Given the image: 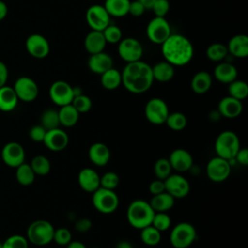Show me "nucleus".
Returning a JSON list of instances; mask_svg holds the SVG:
<instances>
[{
    "label": "nucleus",
    "instance_id": "nucleus-1",
    "mask_svg": "<svg viewBox=\"0 0 248 248\" xmlns=\"http://www.w3.org/2000/svg\"><path fill=\"white\" fill-rule=\"evenodd\" d=\"M121 78L126 90L133 94L146 92L154 81L151 66L141 60L127 63L121 73Z\"/></svg>",
    "mask_w": 248,
    "mask_h": 248
},
{
    "label": "nucleus",
    "instance_id": "nucleus-2",
    "mask_svg": "<svg viewBox=\"0 0 248 248\" xmlns=\"http://www.w3.org/2000/svg\"><path fill=\"white\" fill-rule=\"evenodd\" d=\"M162 53L165 61L172 66H185L194 56V46L191 41L181 34H170L162 44Z\"/></svg>",
    "mask_w": 248,
    "mask_h": 248
},
{
    "label": "nucleus",
    "instance_id": "nucleus-3",
    "mask_svg": "<svg viewBox=\"0 0 248 248\" xmlns=\"http://www.w3.org/2000/svg\"><path fill=\"white\" fill-rule=\"evenodd\" d=\"M155 211L151 207L149 202L144 200L133 201L126 212L128 223L135 229L141 230L144 227L151 225Z\"/></svg>",
    "mask_w": 248,
    "mask_h": 248
},
{
    "label": "nucleus",
    "instance_id": "nucleus-4",
    "mask_svg": "<svg viewBox=\"0 0 248 248\" xmlns=\"http://www.w3.org/2000/svg\"><path fill=\"white\" fill-rule=\"evenodd\" d=\"M54 227L46 220L39 219L33 221L27 228L26 238L28 242L36 246H46L53 239Z\"/></svg>",
    "mask_w": 248,
    "mask_h": 248
},
{
    "label": "nucleus",
    "instance_id": "nucleus-5",
    "mask_svg": "<svg viewBox=\"0 0 248 248\" xmlns=\"http://www.w3.org/2000/svg\"><path fill=\"white\" fill-rule=\"evenodd\" d=\"M240 148V140L237 135L232 131H223L215 140L214 149L216 155L226 160H233L236 152Z\"/></svg>",
    "mask_w": 248,
    "mask_h": 248
},
{
    "label": "nucleus",
    "instance_id": "nucleus-6",
    "mask_svg": "<svg viewBox=\"0 0 248 248\" xmlns=\"http://www.w3.org/2000/svg\"><path fill=\"white\" fill-rule=\"evenodd\" d=\"M92 204L100 213L110 214L118 208L119 198L114 190L99 187L92 193Z\"/></svg>",
    "mask_w": 248,
    "mask_h": 248
},
{
    "label": "nucleus",
    "instance_id": "nucleus-7",
    "mask_svg": "<svg viewBox=\"0 0 248 248\" xmlns=\"http://www.w3.org/2000/svg\"><path fill=\"white\" fill-rule=\"evenodd\" d=\"M196 239L197 231L190 223L180 222L170 231V241L174 248H188Z\"/></svg>",
    "mask_w": 248,
    "mask_h": 248
},
{
    "label": "nucleus",
    "instance_id": "nucleus-8",
    "mask_svg": "<svg viewBox=\"0 0 248 248\" xmlns=\"http://www.w3.org/2000/svg\"><path fill=\"white\" fill-rule=\"evenodd\" d=\"M170 34V25L169 21L162 16L153 17L146 26V35L148 39L157 45H162Z\"/></svg>",
    "mask_w": 248,
    "mask_h": 248
},
{
    "label": "nucleus",
    "instance_id": "nucleus-9",
    "mask_svg": "<svg viewBox=\"0 0 248 248\" xmlns=\"http://www.w3.org/2000/svg\"><path fill=\"white\" fill-rule=\"evenodd\" d=\"M169 113L168 105L161 98L150 99L144 107L145 118L148 122L154 125L165 124Z\"/></svg>",
    "mask_w": 248,
    "mask_h": 248
},
{
    "label": "nucleus",
    "instance_id": "nucleus-10",
    "mask_svg": "<svg viewBox=\"0 0 248 248\" xmlns=\"http://www.w3.org/2000/svg\"><path fill=\"white\" fill-rule=\"evenodd\" d=\"M49 98L58 107H63L72 103L74 87L64 80H56L49 87Z\"/></svg>",
    "mask_w": 248,
    "mask_h": 248
},
{
    "label": "nucleus",
    "instance_id": "nucleus-11",
    "mask_svg": "<svg viewBox=\"0 0 248 248\" xmlns=\"http://www.w3.org/2000/svg\"><path fill=\"white\" fill-rule=\"evenodd\" d=\"M117 51L120 58L127 63L140 60L143 54L141 44L136 38L132 37L122 39L119 42Z\"/></svg>",
    "mask_w": 248,
    "mask_h": 248
},
{
    "label": "nucleus",
    "instance_id": "nucleus-12",
    "mask_svg": "<svg viewBox=\"0 0 248 248\" xmlns=\"http://www.w3.org/2000/svg\"><path fill=\"white\" fill-rule=\"evenodd\" d=\"M231 164L229 160L221 157H213L208 161L205 168L207 177L213 182H222L231 174Z\"/></svg>",
    "mask_w": 248,
    "mask_h": 248
},
{
    "label": "nucleus",
    "instance_id": "nucleus-13",
    "mask_svg": "<svg viewBox=\"0 0 248 248\" xmlns=\"http://www.w3.org/2000/svg\"><path fill=\"white\" fill-rule=\"evenodd\" d=\"M85 19L92 30L103 31L110 23V16L102 5H92L85 13Z\"/></svg>",
    "mask_w": 248,
    "mask_h": 248
},
{
    "label": "nucleus",
    "instance_id": "nucleus-14",
    "mask_svg": "<svg viewBox=\"0 0 248 248\" xmlns=\"http://www.w3.org/2000/svg\"><path fill=\"white\" fill-rule=\"evenodd\" d=\"M18 100L23 102L34 101L39 94V87L34 79L29 77L18 78L13 86Z\"/></svg>",
    "mask_w": 248,
    "mask_h": 248
},
{
    "label": "nucleus",
    "instance_id": "nucleus-15",
    "mask_svg": "<svg viewBox=\"0 0 248 248\" xmlns=\"http://www.w3.org/2000/svg\"><path fill=\"white\" fill-rule=\"evenodd\" d=\"M165 190L174 199L185 198L190 192V184L186 177L181 174H170L165 180Z\"/></svg>",
    "mask_w": 248,
    "mask_h": 248
},
{
    "label": "nucleus",
    "instance_id": "nucleus-16",
    "mask_svg": "<svg viewBox=\"0 0 248 248\" xmlns=\"http://www.w3.org/2000/svg\"><path fill=\"white\" fill-rule=\"evenodd\" d=\"M1 158L7 166L11 168H16L24 163V148L20 143L16 141H10L3 146L1 151Z\"/></svg>",
    "mask_w": 248,
    "mask_h": 248
},
{
    "label": "nucleus",
    "instance_id": "nucleus-17",
    "mask_svg": "<svg viewBox=\"0 0 248 248\" xmlns=\"http://www.w3.org/2000/svg\"><path fill=\"white\" fill-rule=\"evenodd\" d=\"M25 46L28 53L35 58H45L49 53V44L46 37L41 34L30 35L25 42Z\"/></svg>",
    "mask_w": 248,
    "mask_h": 248
},
{
    "label": "nucleus",
    "instance_id": "nucleus-18",
    "mask_svg": "<svg viewBox=\"0 0 248 248\" xmlns=\"http://www.w3.org/2000/svg\"><path fill=\"white\" fill-rule=\"evenodd\" d=\"M43 142L46 147L51 151H62L67 147L69 143V136L64 130L58 127L55 129L47 130Z\"/></svg>",
    "mask_w": 248,
    "mask_h": 248
},
{
    "label": "nucleus",
    "instance_id": "nucleus-19",
    "mask_svg": "<svg viewBox=\"0 0 248 248\" xmlns=\"http://www.w3.org/2000/svg\"><path fill=\"white\" fill-rule=\"evenodd\" d=\"M168 159L171 169L178 172H185L190 170L194 166L191 153L184 148H176L172 150Z\"/></svg>",
    "mask_w": 248,
    "mask_h": 248
},
{
    "label": "nucleus",
    "instance_id": "nucleus-20",
    "mask_svg": "<svg viewBox=\"0 0 248 248\" xmlns=\"http://www.w3.org/2000/svg\"><path fill=\"white\" fill-rule=\"evenodd\" d=\"M78 182L84 192L92 194L100 187V175L95 170L84 168L78 174Z\"/></svg>",
    "mask_w": 248,
    "mask_h": 248
},
{
    "label": "nucleus",
    "instance_id": "nucleus-21",
    "mask_svg": "<svg viewBox=\"0 0 248 248\" xmlns=\"http://www.w3.org/2000/svg\"><path fill=\"white\" fill-rule=\"evenodd\" d=\"M242 102L231 96L224 97L218 104V112L226 118H235L242 112Z\"/></svg>",
    "mask_w": 248,
    "mask_h": 248
},
{
    "label": "nucleus",
    "instance_id": "nucleus-22",
    "mask_svg": "<svg viewBox=\"0 0 248 248\" xmlns=\"http://www.w3.org/2000/svg\"><path fill=\"white\" fill-rule=\"evenodd\" d=\"M88 158L90 162L98 167L106 166L110 160V150L103 142H95L88 149Z\"/></svg>",
    "mask_w": 248,
    "mask_h": 248
},
{
    "label": "nucleus",
    "instance_id": "nucleus-23",
    "mask_svg": "<svg viewBox=\"0 0 248 248\" xmlns=\"http://www.w3.org/2000/svg\"><path fill=\"white\" fill-rule=\"evenodd\" d=\"M89 70L97 75H102L108 69L112 68V58L111 56L104 51L90 54L88 59Z\"/></svg>",
    "mask_w": 248,
    "mask_h": 248
},
{
    "label": "nucleus",
    "instance_id": "nucleus-24",
    "mask_svg": "<svg viewBox=\"0 0 248 248\" xmlns=\"http://www.w3.org/2000/svg\"><path fill=\"white\" fill-rule=\"evenodd\" d=\"M228 51L237 58H245L248 56V37L238 34L232 37L227 46Z\"/></svg>",
    "mask_w": 248,
    "mask_h": 248
},
{
    "label": "nucleus",
    "instance_id": "nucleus-25",
    "mask_svg": "<svg viewBox=\"0 0 248 248\" xmlns=\"http://www.w3.org/2000/svg\"><path fill=\"white\" fill-rule=\"evenodd\" d=\"M107 42L102 31L92 30L84 39V48L90 54L104 51Z\"/></svg>",
    "mask_w": 248,
    "mask_h": 248
},
{
    "label": "nucleus",
    "instance_id": "nucleus-26",
    "mask_svg": "<svg viewBox=\"0 0 248 248\" xmlns=\"http://www.w3.org/2000/svg\"><path fill=\"white\" fill-rule=\"evenodd\" d=\"M214 78L221 83H231L237 78L235 66L229 62H220L216 65L213 72Z\"/></svg>",
    "mask_w": 248,
    "mask_h": 248
},
{
    "label": "nucleus",
    "instance_id": "nucleus-27",
    "mask_svg": "<svg viewBox=\"0 0 248 248\" xmlns=\"http://www.w3.org/2000/svg\"><path fill=\"white\" fill-rule=\"evenodd\" d=\"M191 89L196 94L206 93L212 84L211 75L206 71H200L196 73L191 79Z\"/></svg>",
    "mask_w": 248,
    "mask_h": 248
},
{
    "label": "nucleus",
    "instance_id": "nucleus-28",
    "mask_svg": "<svg viewBox=\"0 0 248 248\" xmlns=\"http://www.w3.org/2000/svg\"><path fill=\"white\" fill-rule=\"evenodd\" d=\"M174 202L175 199L166 191L153 195L149 201V203L155 212H167L173 207Z\"/></svg>",
    "mask_w": 248,
    "mask_h": 248
},
{
    "label": "nucleus",
    "instance_id": "nucleus-29",
    "mask_svg": "<svg viewBox=\"0 0 248 248\" xmlns=\"http://www.w3.org/2000/svg\"><path fill=\"white\" fill-rule=\"evenodd\" d=\"M18 98L13 87L4 85L0 87V110L8 112L16 108Z\"/></svg>",
    "mask_w": 248,
    "mask_h": 248
},
{
    "label": "nucleus",
    "instance_id": "nucleus-30",
    "mask_svg": "<svg viewBox=\"0 0 248 248\" xmlns=\"http://www.w3.org/2000/svg\"><path fill=\"white\" fill-rule=\"evenodd\" d=\"M154 80L159 82L170 81L174 76V69L171 64L167 61H159L151 67Z\"/></svg>",
    "mask_w": 248,
    "mask_h": 248
},
{
    "label": "nucleus",
    "instance_id": "nucleus-31",
    "mask_svg": "<svg viewBox=\"0 0 248 248\" xmlns=\"http://www.w3.org/2000/svg\"><path fill=\"white\" fill-rule=\"evenodd\" d=\"M79 114L80 113L75 108V107L72 104L60 107L58 110L60 125L64 127L75 126L79 119Z\"/></svg>",
    "mask_w": 248,
    "mask_h": 248
},
{
    "label": "nucleus",
    "instance_id": "nucleus-32",
    "mask_svg": "<svg viewBox=\"0 0 248 248\" xmlns=\"http://www.w3.org/2000/svg\"><path fill=\"white\" fill-rule=\"evenodd\" d=\"M130 0H106L105 9L110 16L122 17L128 15Z\"/></svg>",
    "mask_w": 248,
    "mask_h": 248
},
{
    "label": "nucleus",
    "instance_id": "nucleus-33",
    "mask_svg": "<svg viewBox=\"0 0 248 248\" xmlns=\"http://www.w3.org/2000/svg\"><path fill=\"white\" fill-rule=\"evenodd\" d=\"M122 83L121 73L113 67L101 75V84L108 90H114Z\"/></svg>",
    "mask_w": 248,
    "mask_h": 248
},
{
    "label": "nucleus",
    "instance_id": "nucleus-34",
    "mask_svg": "<svg viewBox=\"0 0 248 248\" xmlns=\"http://www.w3.org/2000/svg\"><path fill=\"white\" fill-rule=\"evenodd\" d=\"M16 169V178L20 185L29 186L34 182L36 174L33 171L30 164L22 163Z\"/></svg>",
    "mask_w": 248,
    "mask_h": 248
},
{
    "label": "nucleus",
    "instance_id": "nucleus-35",
    "mask_svg": "<svg viewBox=\"0 0 248 248\" xmlns=\"http://www.w3.org/2000/svg\"><path fill=\"white\" fill-rule=\"evenodd\" d=\"M140 239L147 246H156L161 241V232L149 225L140 230Z\"/></svg>",
    "mask_w": 248,
    "mask_h": 248
},
{
    "label": "nucleus",
    "instance_id": "nucleus-36",
    "mask_svg": "<svg viewBox=\"0 0 248 248\" xmlns=\"http://www.w3.org/2000/svg\"><path fill=\"white\" fill-rule=\"evenodd\" d=\"M229 51L227 48V46L221 44V43H214L207 46L205 54L206 57L214 62H220L223 59L226 58Z\"/></svg>",
    "mask_w": 248,
    "mask_h": 248
},
{
    "label": "nucleus",
    "instance_id": "nucleus-37",
    "mask_svg": "<svg viewBox=\"0 0 248 248\" xmlns=\"http://www.w3.org/2000/svg\"><path fill=\"white\" fill-rule=\"evenodd\" d=\"M228 91L229 96L242 101L248 96V84L243 80L234 79L233 81L229 83Z\"/></svg>",
    "mask_w": 248,
    "mask_h": 248
},
{
    "label": "nucleus",
    "instance_id": "nucleus-38",
    "mask_svg": "<svg viewBox=\"0 0 248 248\" xmlns=\"http://www.w3.org/2000/svg\"><path fill=\"white\" fill-rule=\"evenodd\" d=\"M30 166L36 175L45 176L50 171V162L44 155H37L31 160Z\"/></svg>",
    "mask_w": 248,
    "mask_h": 248
},
{
    "label": "nucleus",
    "instance_id": "nucleus-39",
    "mask_svg": "<svg viewBox=\"0 0 248 248\" xmlns=\"http://www.w3.org/2000/svg\"><path fill=\"white\" fill-rule=\"evenodd\" d=\"M187 117L184 113L179 111H174L171 113H169L165 124L173 131H181L187 126Z\"/></svg>",
    "mask_w": 248,
    "mask_h": 248
},
{
    "label": "nucleus",
    "instance_id": "nucleus-40",
    "mask_svg": "<svg viewBox=\"0 0 248 248\" xmlns=\"http://www.w3.org/2000/svg\"><path fill=\"white\" fill-rule=\"evenodd\" d=\"M41 125L47 131L60 126L58 110L53 108L46 109L41 115Z\"/></svg>",
    "mask_w": 248,
    "mask_h": 248
},
{
    "label": "nucleus",
    "instance_id": "nucleus-41",
    "mask_svg": "<svg viewBox=\"0 0 248 248\" xmlns=\"http://www.w3.org/2000/svg\"><path fill=\"white\" fill-rule=\"evenodd\" d=\"M156 178L165 180L170 174H171V166L168 158H159L153 167Z\"/></svg>",
    "mask_w": 248,
    "mask_h": 248
},
{
    "label": "nucleus",
    "instance_id": "nucleus-42",
    "mask_svg": "<svg viewBox=\"0 0 248 248\" xmlns=\"http://www.w3.org/2000/svg\"><path fill=\"white\" fill-rule=\"evenodd\" d=\"M151 225L162 232L170 229L171 225V218L166 212H155Z\"/></svg>",
    "mask_w": 248,
    "mask_h": 248
},
{
    "label": "nucleus",
    "instance_id": "nucleus-43",
    "mask_svg": "<svg viewBox=\"0 0 248 248\" xmlns=\"http://www.w3.org/2000/svg\"><path fill=\"white\" fill-rule=\"evenodd\" d=\"M71 104L75 107V108L79 113H86L92 108V101H91V99L87 95H85L83 93L75 96Z\"/></svg>",
    "mask_w": 248,
    "mask_h": 248
},
{
    "label": "nucleus",
    "instance_id": "nucleus-44",
    "mask_svg": "<svg viewBox=\"0 0 248 248\" xmlns=\"http://www.w3.org/2000/svg\"><path fill=\"white\" fill-rule=\"evenodd\" d=\"M102 32H103V35H104L107 43L116 44L122 40L121 29L114 24L109 23Z\"/></svg>",
    "mask_w": 248,
    "mask_h": 248
},
{
    "label": "nucleus",
    "instance_id": "nucleus-45",
    "mask_svg": "<svg viewBox=\"0 0 248 248\" xmlns=\"http://www.w3.org/2000/svg\"><path fill=\"white\" fill-rule=\"evenodd\" d=\"M119 176L114 171H107L100 176V187L114 190L119 185Z\"/></svg>",
    "mask_w": 248,
    "mask_h": 248
},
{
    "label": "nucleus",
    "instance_id": "nucleus-46",
    "mask_svg": "<svg viewBox=\"0 0 248 248\" xmlns=\"http://www.w3.org/2000/svg\"><path fill=\"white\" fill-rule=\"evenodd\" d=\"M28 243L27 238L20 234H13L2 242L3 248H28Z\"/></svg>",
    "mask_w": 248,
    "mask_h": 248
},
{
    "label": "nucleus",
    "instance_id": "nucleus-47",
    "mask_svg": "<svg viewBox=\"0 0 248 248\" xmlns=\"http://www.w3.org/2000/svg\"><path fill=\"white\" fill-rule=\"evenodd\" d=\"M52 241H54L57 245L66 246L72 241V232L67 228L54 229Z\"/></svg>",
    "mask_w": 248,
    "mask_h": 248
},
{
    "label": "nucleus",
    "instance_id": "nucleus-48",
    "mask_svg": "<svg viewBox=\"0 0 248 248\" xmlns=\"http://www.w3.org/2000/svg\"><path fill=\"white\" fill-rule=\"evenodd\" d=\"M151 10L155 14V16L165 17L170 10V2L169 0H156Z\"/></svg>",
    "mask_w": 248,
    "mask_h": 248
},
{
    "label": "nucleus",
    "instance_id": "nucleus-49",
    "mask_svg": "<svg viewBox=\"0 0 248 248\" xmlns=\"http://www.w3.org/2000/svg\"><path fill=\"white\" fill-rule=\"evenodd\" d=\"M46 133V130L41 124H38V125H34L30 128L29 137L32 140H34L36 142H43Z\"/></svg>",
    "mask_w": 248,
    "mask_h": 248
},
{
    "label": "nucleus",
    "instance_id": "nucleus-50",
    "mask_svg": "<svg viewBox=\"0 0 248 248\" xmlns=\"http://www.w3.org/2000/svg\"><path fill=\"white\" fill-rule=\"evenodd\" d=\"M145 10L146 9L143 7V5L140 1L135 0V1L130 2L128 14L132 15L135 17H139V16H141L144 14Z\"/></svg>",
    "mask_w": 248,
    "mask_h": 248
},
{
    "label": "nucleus",
    "instance_id": "nucleus-51",
    "mask_svg": "<svg viewBox=\"0 0 248 248\" xmlns=\"http://www.w3.org/2000/svg\"><path fill=\"white\" fill-rule=\"evenodd\" d=\"M92 227V222L89 218H79L75 222V229L79 232H86Z\"/></svg>",
    "mask_w": 248,
    "mask_h": 248
},
{
    "label": "nucleus",
    "instance_id": "nucleus-52",
    "mask_svg": "<svg viewBox=\"0 0 248 248\" xmlns=\"http://www.w3.org/2000/svg\"><path fill=\"white\" fill-rule=\"evenodd\" d=\"M164 191H166L165 190V183H164V180H162V179L156 178L155 180L151 181V183L149 184V192L152 195H157V194H160Z\"/></svg>",
    "mask_w": 248,
    "mask_h": 248
},
{
    "label": "nucleus",
    "instance_id": "nucleus-53",
    "mask_svg": "<svg viewBox=\"0 0 248 248\" xmlns=\"http://www.w3.org/2000/svg\"><path fill=\"white\" fill-rule=\"evenodd\" d=\"M233 160H235L238 164L242 166H247L248 165V149L245 147L243 148L240 147L236 152Z\"/></svg>",
    "mask_w": 248,
    "mask_h": 248
},
{
    "label": "nucleus",
    "instance_id": "nucleus-54",
    "mask_svg": "<svg viewBox=\"0 0 248 248\" xmlns=\"http://www.w3.org/2000/svg\"><path fill=\"white\" fill-rule=\"evenodd\" d=\"M8 79V69L4 62L0 61V87L6 85Z\"/></svg>",
    "mask_w": 248,
    "mask_h": 248
},
{
    "label": "nucleus",
    "instance_id": "nucleus-55",
    "mask_svg": "<svg viewBox=\"0 0 248 248\" xmlns=\"http://www.w3.org/2000/svg\"><path fill=\"white\" fill-rule=\"evenodd\" d=\"M8 14V7L5 2L0 0V20L4 19Z\"/></svg>",
    "mask_w": 248,
    "mask_h": 248
},
{
    "label": "nucleus",
    "instance_id": "nucleus-56",
    "mask_svg": "<svg viewBox=\"0 0 248 248\" xmlns=\"http://www.w3.org/2000/svg\"><path fill=\"white\" fill-rule=\"evenodd\" d=\"M66 248H87L84 243L77 240H72L69 244L66 245Z\"/></svg>",
    "mask_w": 248,
    "mask_h": 248
},
{
    "label": "nucleus",
    "instance_id": "nucleus-57",
    "mask_svg": "<svg viewBox=\"0 0 248 248\" xmlns=\"http://www.w3.org/2000/svg\"><path fill=\"white\" fill-rule=\"evenodd\" d=\"M115 248H134L133 244L128 240H120L116 243Z\"/></svg>",
    "mask_w": 248,
    "mask_h": 248
},
{
    "label": "nucleus",
    "instance_id": "nucleus-58",
    "mask_svg": "<svg viewBox=\"0 0 248 248\" xmlns=\"http://www.w3.org/2000/svg\"><path fill=\"white\" fill-rule=\"evenodd\" d=\"M138 1H140L145 9L151 10V8H152V6H153V4L155 3L156 0H138Z\"/></svg>",
    "mask_w": 248,
    "mask_h": 248
},
{
    "label": "nucleus",
    "instance_id": "nucleus-59",
    "mask_svg": "<svg viewBox=\"0 0 248 248\" xmlns=\"http://www.w3.org/2000/svg\"><path fill=\"white\" fill-rule=\"evenodd\" d=\"M0 248H3V244H2V242H0Z\"/></svg>",
    "mask_w": 248,
    "mask_h": 248
},
{
    "label": "nucleus",
    "instance_id": "nucleus-60",
    "mask_svg": "<svg viewBox=\"0 0 248 248\" xmlns=\"http://www.w3.org/2000/svg\"><path fill=\"white\" fill-rule=\"evenodd\" d=\"M91 248H98V247H91Z\"/></svg>",
    "mask_w": 248,
    "mask_h": 248
}]
</instances>
